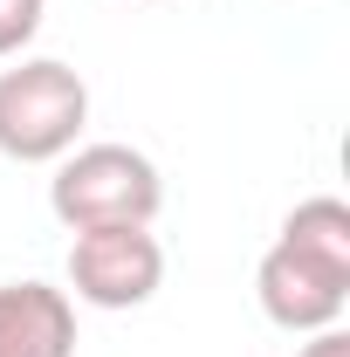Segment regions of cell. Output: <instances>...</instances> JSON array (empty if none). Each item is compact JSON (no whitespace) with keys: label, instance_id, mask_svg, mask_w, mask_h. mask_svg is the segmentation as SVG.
Instances as JSON below:
<instances>
[{"label":"cell","instance_id":"6da1fadb","mask_svg":"<svg viewBox=\"0 0 350 357\" xmlns=\"http://www.w3.org/2000/svg\"><path fill=\"white\" fill-rule=\"evenodd\" d=\"M48 206L69 234H83V227H151L165 206V178L131 144H76V151L55 158Z\"/></svg>","mask_w":350,"mask_h":357},{"label":"cell","instance_id":"7a4b0ae2","mask_svg":"<svg viewBox=\"0 0 350 357\" xmlns=\"http://www.w3.org/2000/svg\"><path fill=\"white\" fill-rule=\"evenodd\" d=\"M83 124H89V83L69 62L28 55V62L0 69V158L55 165L62 151H76Z\"/></svg>","mask_w":350,"mask_h":357},{"label":"cell","instance_id":"3957f363","mask_svg":"<svg viewBox=\"0 0 350 357\" xmlns=\"http://www.w3.org/2000/svg\"><path fill=\"white\" fill-rule=\"evenodd\" d=\"M165 282V248L151 227H83L69 241V303L89 310H144Z\"/></svg>","mask_w":350,"mask_h":357},{"label":"cell","instance_id":"277c9868","mask_svg":"<svg viewBox=\"0 0 350 357\" xmlns=\"http://www.w3.org/2000/svg\"><path fill=\"white\" fill-rule=\"evenodd\" d=\"M254 296H261V316L289 337H316V330H337L350 310V275L344 268H323L316 255L275 241L254 268Z\"/></svg>","mask_w":350,"mask_h":357},{"label":"cell","instance_id":"5b68a950","mask_svg":"<svg viewBox=\"0 0 350 357\" xmlns=\"http://www.w3.org/2000/svg\"><path fill=\"white\" fill-rule=\"evenodd\" d=\"M0 357H76V303L55 282H0Z\"/></svg>","mask_w":350,"mask_h":357},{"label":"cell","instance_id":"8992f818","mask_svg":"<svg viewBox=\"0 0 350 357\" xmlns=\"http://www.w3.org/2000/svg\"><path fill=\"white\" fill-rule=\"evenodd\" d=\"M282 241L303 248V255H316L323 268H344V275H350V206L337 199V192L303 199V206L282 220Z\"/></svg>","mask_w":350,"mask_h":357},{"label":"cell","instance_id":"52a82bcc","mask_svg":"<svg viewBox=\"0 0 350 357\" xmlns=\"http://www.w3.org/2000/svg\"><path fill=\"white\" fill-rule=\"evenodd\" d=\"M42 14H48V0H0V62L42 35Z\"/></svg>","mask_w":350,"mask_h":357},{"label":"cell","instance_id":"ba28073f","mask_svg":"<svg viewBox=\"0 0 350 357\" xmlns=\"http://www.w3.org/2000/svg\"><path fill=\"white\" fill-rule=\"evenodd\" d=\"M296 357H350V337H344V330H316Z\"/></svg>","mask_w":350,"mask_h":357}]
</instances>
